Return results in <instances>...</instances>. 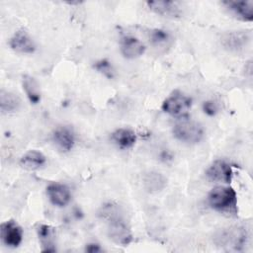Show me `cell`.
<instances>
[{
	"mask_svg": "<svg viewBox=\"0 0 253 253\" xmlns=\"http://www.w3.org/2000/svg\"><path fill=\"white\" fill-rule=\"evenodd\" d=\"M203 108H204V112L210 116H213L217 110L213 102H205Z\"/></svg>",
	"mask_w": 253,
	"mask_h": 253,
	"instance_id": "cell-23",
	"label": "cell"
},
{
	"mask_svg": "<svg viewBox=\"0 0 253 253\" xmlns=\"http://www.w3.org/2000/svg\"><path fill=\"white\" fill-rule=\"evenodd\" d=\"M192 108V99L179 90L173 91L162 103L164 113L178 119H187Z\"/></svg>",
	"mask_w": 253,
	"mask_h": 253,
	"instance_id": "cell-4",
	"label": "cell"
},
{
	"mask_svg": "<svg viewBox=\"0 0 253 253\" xmlns=\"http://www.w3.org/2000/svg\"><path fill=\"white\" fill-rule=\"evenodd\" d=\"M246 236V230L242 227L236 226L233 228H227L221 231L216 237L219 240L217 244H221L222 246H231L237 250L245 244Z\"/></svg>",
	"mask_w": 253,
	"mask_h": 253,
	"instance_id": "cell-11",
	"label": "cell"
},
{
	"mask_svg": "<svg viewBox=\"0 0 253 253\" xmlns=\"http://www.w3.org/2000/svg\"><path fill=\"white\" fill-rule=\"evenodd\" d=\"M100 214L107 220L108 236L114 243L121 246H126L132 241L133 235L130 226L121 215L117 206L113 204L103 206Z\"/></svg>",
	"mask_w": 253,
	"mask_h": 253,
	"instance_id": "cell-1",
	"label": "cell"
},
{
	"mask_svg": "<svg viewBox=\"0 0 253 253\" xmlns=\"http://www.w3.org/2000/svg\"><path fill=\"white\" fill-rule=\"evenodd\" d=\"M148 39L150 43L159 48H165L170 46L172 42L171 35L163 29H152L148 33Z\"/></svg>",
	"mask_w": 253,
	"mask_h": 253,
	"instance_id": "cell-21",
	"label": "cell"
},
{
	"mask_svg": "<svg viewBox=\"0 0 253 253\" xmlns=\"http://www.w3.org/2000/svg\"><path fill=\"white\" fill-rule=\"evenodd\" d=\"M0 237L6 246L16 248L22 243L23 229L16 220L8 219L0 225Z\"/></svg>",
	"mask_w": 253,
	"mask_h": 253,
	"instance_id": "cell-6",
	"label": "cell"
},
{
	"mask_svg": "<svg viewBox=\"0 0 253 253\" xmlns=\"http://www.w3.org/2000/svg\"><path fill=\"white\" fill-rule=\"evenodd\" d=\"M46 195L49 202L58 208L67 206L71 200L70 189L61 183H50L46 187Z\"/></svg>",
	"mask_w": 253,
	"mask_h": 253,
	"instance_id": "cell-9",
	"label": "cell"
},
{
	"mask_svg": "<svg viewBox=\"0 0 253 253\" xmlns=\"http://www.w3.org/2000/svg\"><path fill=\"white\" fill-rule=\"evenodd\" d=\"M85 251L90 252V253H96V252H102L103 248H101L100 245L97 243H89L86 245Z\"/></svg>",
	"mask_w": 253,
	"mask_h": 253,
	"instance_id": "cell-24",
	"label": "cell"
},
{
	"mask_svg": "<svg viewBox=\"0 0 253 253\" xmlns=\"http://www.w3.org/2000/svg\"><path fill=\"white\" fill-rule=\"evenodd\" d=\"M172 133L177 140L183 143L196 144L204 138L205 130L200 123L182 119V121L175 124L172 128Z\"/></svg>",
	"mask_w": 253,
	"mask_h": 253,
	"instance_id": "cell-3",
	"label": "cell"
},
{
	"mask_svg": "<svg viewBox=\"0 0 253 253\" xmlns=\"http://www.w3.org/2000/svg\"><path fill=\"white\" fill-rule=\"evenodd\" d=\"M94 68L105 77L112 79L115 77V69L108 59H100L94 64Z\"/></svg>",
	"mask_w": 253,
	"mask_h": 253,
	"instance_id": "cell-22",
	"label": "cell"
},
{
	"mask_svg": "<svg viewBox=\"0 0 253 253\" xmlns=\"http://www.w3.org/2000/svg\"><path fill=\"white\" fill-rule=\"evenodd\" d=\"M208 202L214 211L235 215L237 213V194L230 186H215L208 194Z\"/></svg>",
	"mask_w": 253,
	"mask_h": 253,
	"instance_id": "cell-2",
	"label": "cell"
},
{
	"mask_svg": "<svg viewBox=\"0 0 253 253\" xmlns=\"http://www.w3.org/2000/svg\"><path fill=\"white\" fill-rule=\"evenodd\" d=\"M52 141L62 151H70L76 141L75 133L73 129L67 126H60L53 129L51 134Z\"/></svg>",
	"mask_w": 253,
	"mask_h": 253,
	"instance_id": "cell-10",
	"label": "cell"
},
{
	"mask_svg": "<svg viewBox=\"0 0 253 253\" xmlns=\"http://www.w3.org/2000/svg\"><path fill=\"white\" fill-rule=\"evenodd\" d=\"M122 54L128 59H134L145 52L144 43L133 36H124L120 42Z\"/></svg>",
	"mask_w": 253,
	"mask_h": 253,
	"instance_id": "cell-13",
	"label": "cell"
},
{
	"mask_svg": "<svg viewBox=\"0 0 253 253\" xmlns=\"http://www.w3.org/2000/svg\"><path fill=\"white\" fill-rule=\"evenodd\" d=\"M22 87L26 93L27 98L31 104L37 105L41 102L42 93L39 82L31 75H23L22 77Z\"/></svg>",
	"mask_w": 253,
	"mask_h": 253,
	"instance_id": "cell-18",
	"label": "cell"
},
{
	"mask_svg": "<svg viewBox=\"0 0 253 253\" xmlns=\"http://www.w3.org/2000/svg\"><path fill=\"white\" fill-rule=\"evenodd\" d=\"M21 99L18 95L10 91H1L0 109L2 114H12L17 112L21 107Z\"/></svg>",
	"mask_w": 253,
	"mask_h": 253,
	"instance_id": "cell-20",
	"label": "cell"
},
{
	"mask_svg": "<svg viewBox=\"0 0 253 253\" xmlns=\"http://www.w3.org/2000/svg\"><path fill=\"white\" fill-rule=\"evenodd\" d=\"M206 176L212 182L229 184L233 177V170L231 165L225 160L216 159L207 168Z\"/></svg>",
	"mask_w": 253,
	"mask_h": 253,
	"instance_id": "cell-5",
	"label": "cell"
},
{
	"mask_svg": "<svg viewBox=\"0 0 253 253\" xmlns=\"http://www.w3.org/2000/svg\"><path fill=\"white\" fill-rule=\"evenodd\" d=\"M46 163V157L42 152L37 149L27 151L20 158V165L29 171H35L43 167Z\"/></svg>",
	"mask_w": 253,
	"mask_h": 253,
	"instance_id": "cell-17",
	"label": "cell"
},
{
	"mask_svg": "<svg viewBox=\"0 0 253 253\" xmlns=\"http://www.w3.org/2000/svg\"><path fill=\"white\" fill-rule=\"evenodd\" d=\"M37 234L41 243L42 252H54L55 248V229L44 223L37 226Z\"/></svg>",
	"mask_w": 253,
	"mask_h": 253,
	"instance_id": "cell-15",
	"label": "cell"
},
{
	"mask_svg": "<svg viewBox=\"0 0 253 253\" xmlns=\"http://www.w3.org/2000/svg\"><path fill=\"white\" fill-rule=\"evenodd\" d=\"M144 188L150 193L161 192L167 185V179L157 171H149L143 176Z\"/></svg>",
	"mask_w": 253,
	"mask_h": 253,
	"instance_id": "cell-19",
	"label": "cell"
},
{
	"mask_svg": "<svg viewBox=\"0 0 253 253\" xmlns=\"http://www.w3.org/2000/svg\"><path fill=\"white\" fill-rule=\"evenodd\" d=\"M111 139L121 149H128L135 144L136 134L130 128L120 127L111 133Z\"/></svg>",
	"mask_w": 253,
	"mask_h": 253,
	"instance_id": "cell-16",
	"label": "cell"
},
{
	"mask_svg": "<svg viewBox=\"0 0 253 253\" xmlns=\"http://www.w3.org/2000/svg\"><path fill=\"white\" fill-rule=\"evenodd\" d=\"M250 39V35L246 31H231L221 36L220 43L225 49L236 52L244 49Z\"/></svg>",
	"mask_w": 253,
	"mask_h": 253,
	"instance_id": "cell-7",
	"label": "cell"
},
{
	"mask_svg": "<svg viewBox=\"0 0 253 253\" xmlns=\"http://www.w3.org/2000/svg\"><path fill=\"white\" fill-rule=\"evenodd\" d=\"M222 5L237 19L244 22H251L253 20V1H223Z\"/></svg>",
	"mask_w": 253,
	"mask_h": 253,
	"instance_id": "cell-12",
	"label": "cell"
},
{
	"mask_svg": "<svg viewBox=\"0 0 253 253\" xmlns=\"http://www.w3.org/2000/svg\"><path fill=\"white\" fill-rule=\"evenodd\" d=\"M9 45L14 51L26 54L34 53L37 48L33 38L24 29H20L13 34L9 40Z\"/></svg>",
	"mask_w": 253,
	"mask_h": 253,
	"instance_id": "cell-8",
	"label": "cell"
},
{
	"mask_svg": "<svg viewBox=\"0 0 253 253\" xmlns=\"http://www.w3.org/2000/svg\"><path fill=\"white\" fill-rule=\"evenodd\" d=\"M145 4L147 5L150 11L162 17L179 18L182 14L180 7L175 1L154 0V1H146Z\"/></svg>",
	"mask_w": 253,
	"mask_h": 253,
	"instance_id": "cell-14",
	"label": "cell"
}]
</instances>
